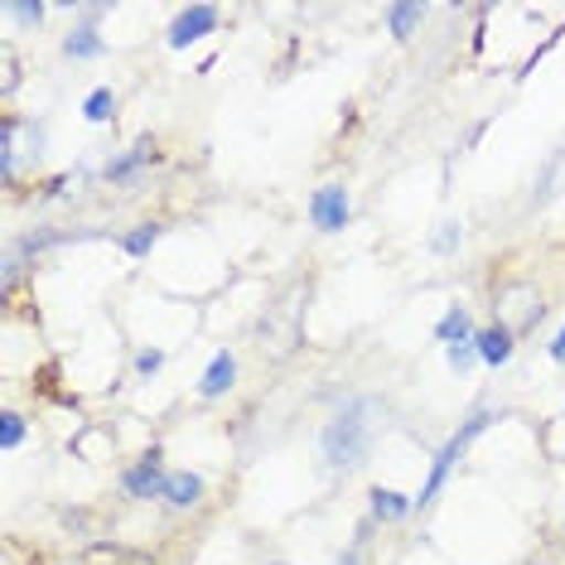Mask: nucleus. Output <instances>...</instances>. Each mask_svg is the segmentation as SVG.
I'll use <instances>...</instances> for the list:
<instances>
[{
  "label": "nucleus",
  "instance_id": "1",
  "mask_svg": "<svg viewBox=\"0 0 565 565\" xmlns=\"http://www.w3.org/2000/svg\"><path fill=\"white\" fill-rule=\"evenodd\" d=\"M372 402H353L349 411H339V416L329 420V430H324V459L329 465H339V469H349L363 459V449H367V435H372Z\"/></svg>",
  "mask_w": 565,
  "mask_h": 565
},
{
  "label": "nucleus",
  "instance_id": "2",
  "mask_svg": "<svg viewBox=\"0 0 565 565\" xmlns=\"http://www.w3.org/2000/svg\"><path fill=\"white\" fill-rule=\"evenodd\" d=\"M213 24H217V10H213V6H194L189 15H179V20H174L170 44H189V40H199V34H209Z\"/></svg>",
  "mask_w": 565,
  "mask_h": 565
},
{
  "label": "nucleus",
  "instance_id": "3",
  "mask_svg": "<svg viewBox=\"0 0 565 565\" xmlns=\"http://www.w3.org/2000/svg\"><path fill=\"white\" fill-rule=\"evenodd\" d=\"M343 217H349V199H343V189H324V194H315V223L333 233V227H343Z\"/></svg>",
  "mask_w": 565,
  "mask_h": 565
},
{
  "label": "nucleus",
  "instance_id": "4",
  "mask_svg": "<svg viewBox=\"0 0 565 565\" xmlns=\"http://www.w3.org/2000/svg\"><path fill=\"white\" fill-rule=\"evenodd\" d=\"M199 493H203V483L194 479V473H170V479H164V498H170V503H179V508L199 503Z\"/></svg>",
  "mask_w": 565,
  "mask_h": 565
},
{
  "label": "nucleus",
  "instance_id": "5",
  "mask_svg": "<svg viewBox=\"0 0 565 565\" xmlns=\"http://www.w3.org/2000/svg\"><path fill=\"white\" fill-rule=\"evenodd\" d=\"M479 353L488 358V363H503V358L512 353V333L508 329H483L479 333Z\"/></svg>",
  "mask_w": 565,
  "mask_h": 565
},
{
  "label": "nucleus",
  "instance_id": "6",
  "mask_svg": "<svg viewBox=\"0 0 565 565\" xmlns=\"http://www.w3.org/2000/svg\"><path fill=\"white\" fill-rule=\"evenodd\" d=\"M87 565H156V561L136 556V551H121V546H93L87 551Z\"/></svg>",
  "mask_w": 565,
  "mask_h": 565
},
{
  "label": "nucleus",
  "instance_id": "7",
  "mask_svg": "<svg viewBox=\"0 0 565 565\" xmlns=\"http://www.w3.org/2000/svg\"><path fill=\"white\" fill-rule=\"evenodd\" d=\"M227 382H233V358H217V363L209 367V377H203V396L227 392Z\"/></svg>",
  "mask_w": 565,
  "mask_h": 565
},
{
  "label": "nucleus",
  "instance_id": "8",
  "mask_svg": "<svg viewBox=\"0 0 565 565\" xmlns=\"http://www.w3.org/2000/svg\"><path fill=\"white\" fill-rule=\"evenodd\" d=\"M15 83H20V58H15V49H0V93H15Z\"/></svg>",
  "mask_w": 565,
  "mask_h": 565
},
{
  "label": "nucleus",
  "instance_id": "9",
  "mask_svg": "<svg viewBox=\"0 0 565 565\" xmlns=\"http://www.w3.org/2000/svg\"><path fill=\"white\" fill-rule=\"evenodd\" d=\"M416 20H420V6H396L392 10V34L396 40H406V34L416 30Z\"/></svg>",
  "mask_w": 565,
  "mask_h": 565
},
{
  "label": "nucleus",
  "instance_id": "10",
  "mask_svg": "<svg viewBox=\"0 0 565 565\" xmlns=\"http://www.w3.org/2000/svg\"><path fill=\"white\" fill-rule=\"evenodd\" d=\"M372 498H377V512H382V518H402V512H406V503H402L396 493H382V488H377Z\"/></svg>",
  "mask_w": 565,
  "mask_h": 565
},
{
  "label": "nucleus",
  "instance_id": "11",
  "mask_svg": "<svg viewBox=\"0 0 565 565\" xmlns=\"http://www.w3.org/2000/svg\"><path fill=\"white\" fill-rule=\"evenodd\" d=\"M126 483H131L136 493H146V488H156V459H150V465H140V469H136Z\"/></svg>",
  "mask_w": 565,
  "mask_h": 565
},
{
  "label": "nucleus",
  "instance_id": "12",
  "mask_svg": "<svg viewBox=\"0 0 565 565\" xmlns=\"http://www.w3.org/2000/svg\"><path fill=\"white\" fill-rule=\"evenodd\" d=\"M111 93H93V97H87V117H93V121H107L111 117Z\"/></svg>",
  "mask_w": 565,
  "mask_h": 565
},
{
  "label": "nucleus",
  "instance_id": "13",
  "mask_svg": "<svg viewBox=\"0 0 565 565\" xmlns=\"http://www.w3.org/2000/svg\"><path fill=\"white\" fill-rule=\"evenodd\" d=\"M93 49H97V40H93V34H78V40H68V54H93Z\"/></svg>",
  "mask_w": 565,
  "mask_h": 565
},
{
  "label": "nucleus",
  "instance_id": "14",
  "mask_svg": "<svg viewBox=\"0 0 565 565\" xmlns=\"http://www.w3.org/2000/svg\"><path fill=\"white\" fill-rule=\"evenodd\" d=\"M20 435H24L20 416H6V445H20Z\"/></svg>",
  "mask_w": 565,
  "mask_h": 565
},
{
  "label": "nucleus",
  "instance_id": "15",
  "mask_svg": "<svg viewBox=\"0 0 565 565\" xmlns=\"http://www.w3.org/2000/svg\"><path fill=\"white\" fill-rule=\"evenodd\" d=\"M150 242H156V233H136V237H131V252H146Z\"/></svg>",
  "mask_w": 565,
  "mask_h": 565
},
{
  "label": "nucleus",
  "instance_id": "16",
  "mask_svg": "<svg viewBox=\"0 0 565 565\" xmlns=\"http://www.w3.org/2000/svg\"><path fill=\"white\" fill-rule=\"evenodd\" d=\"M445 333H465V315H449L445 319Z\"/></svg>",
  "mask_w": 565,
  "mask_h": 565
},
{
  "label": "nucleus",
  "instance_id": "17",
  "mask_svg": "<svg viewBox=\"0 0 565 565\" xmlns=\"http://www.w3.org/2000/svg\"><path fill=\"white\" fill-rule=\"evenodd\" d=\"M160 367V353H140V372H156Z\"/></svg>",
  "mask_w": 565,
  "mask_h": 565
},
{
  "label": "nucleus",
  "instance_id": "18",
  "mask_svg": "<svg viewBox=\"0 0 565 565\" xmlns=\"http://www.w3.org/2000/svg\"><path fill=\"white\" fill-rule=\"evenodd\" d=\"M551 353H556V358H565V329H561V339L551 343Z\"/></svg>",
  "mask_w": 565,
  "mask_h": 565
}]
</instances>
